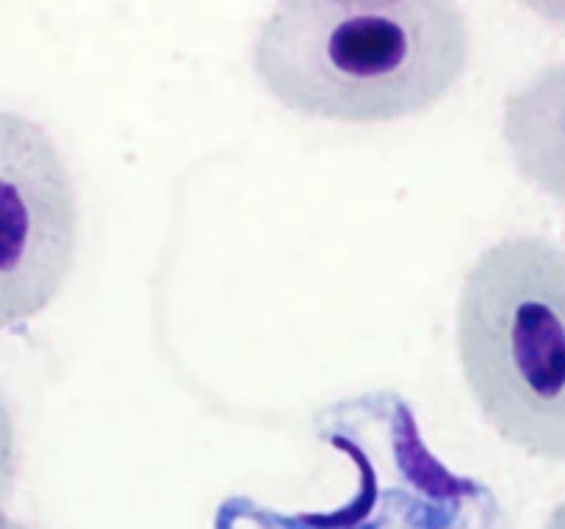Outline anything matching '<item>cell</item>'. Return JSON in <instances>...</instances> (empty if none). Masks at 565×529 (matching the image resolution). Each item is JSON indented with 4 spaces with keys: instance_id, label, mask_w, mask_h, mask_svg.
Segmentation results:
<instances>
[{
    "instance_id": "ba28073f",
    "label": "cell",
    "mask_w": 565,
    "mask_h": 529,
    "mask_svg": "<svg viewBox=\"0 0 565 529\" xmlns=\"http://www.w3.org/2000/svg\"><path fill=\"white\" fill-rule=\"evenodd\" d=\"M0 529H31V527H29V523L9 518L7 510H3V512H0Z\"/></svg>"
},
{
    "instance_id": "52a82bcc",
    "label": "cell",
    "mask_w": 565,
    "mask_h": 529,
    "mask_svg": "<svg viewBox=\"0 0 565 529\" xmlns=\"http://www.w3.org/2000/svg\"><path fill=\"white\" fill-rule=\"evenodd\" d=\"M543 529H565V501H563V505L554 507L552 516H548L546 527H543Z\"/></svg>"
},
{
    "instance_id": "3957f363",
    "label": "cell",
    "mask_w": 565,
    "mask_h": 529,
    "mask_svg": "<svg viewBox=\"0 0 565 529\" xmlns=\"http://www.w3.org/2000/svg\"><path fill=\"white\" fill-rule=\"evenodd\" d=\"M78 192L45 125L0 112V330L40 316L78 250Z\"/></svg>"
},
{
    "instance_id": "6da1fadb",
    "label": "cell",
    "mask_w": 565,
    "mask_h": 529,
    "mask_svg": "<svg viewBox=\"0 0 565 529\" xmlns=\"http://www.w3.org/2000/svg\"><path fill=\"white\" fill-rule=\"evenodd\" d=\"M469 56L458 0H280L255 40L253 70L289 112L377 125L438 106Z\"/></svg>"
},
{
    "instance_id": "8992f818",
    "label": "cell",
    "mask_w": 565,
    "mask_h": 529,
    "mask_svg": "<svg viewBox=\"0 0 565 529\" xmlns=\"http://www.w3.org/2000/svg\"><path fill=\"white\" fill-rule=\"evenodd\" d=\"M521 9L535 14L537 20L565 29V0H515Z\"/></svg>"
},
{
    "instance_id": "277c9868",
    "label": "cell",
    "mask_w": 565,
    "mask_h": 529,
    "mask_svg": "<svg viewBox=\"0 0 565 529\" xmlns=\"http://www.w3.org/2000/svg\"><path fill=\"white\" fill-rule=\"evenodd\" d=\"M502 139L521 178L565 205V62L537 70L510 92Z\"/></svg>"
},
{
    "instance_id": "7a4b0ae2",
    "label": "cell",
    "mask_w": 565,
    "mask_h": 529,
    "mask_svg": "<svg viewBox=\"0 0 565 529\" xmlns=\"http://www.w3.org/2000/svg\"><path fill=\"white\" fill-rule=\"evenodd\" d=\"M458 356L488 427L565 463V250L513 236L482 250L458 303Z\"/></svg>"
},
{
    "instance_id": "5b68a950",
    "label": "cell",
    "mask_w": 565,
    "mask_h": 529,
    "mask_svg": "<svg viewBox=\"0 0 565 529\" xmlns=\"http://www.w3.org/2000/svg\"><path fill=\"white\" fill-rule=\"evenodd\" d=\"M18 483V424L7 394L0 391V512L12 501Z\"/></svg>"
}]
</instances>
